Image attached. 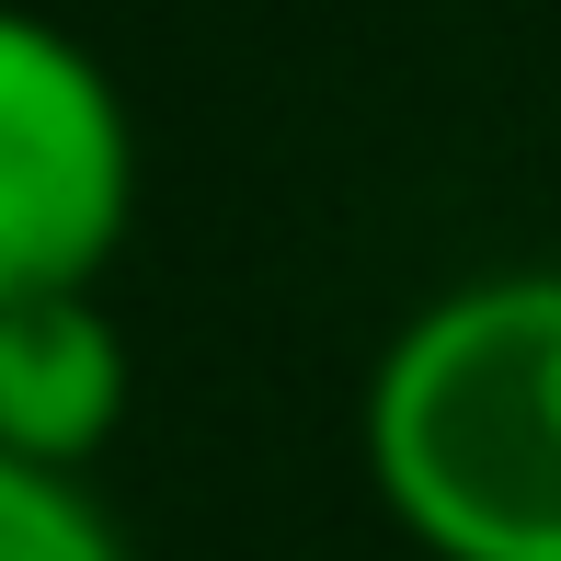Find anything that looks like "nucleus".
I'll return each instance as SVG.
<instances>
[{
    "mask_svg": "<svg viewBox=\"0 0 561 561\" xmlns=\"http://www.w3.org/2000/svg\"><path fill=\"white\" fill-rule=\"evenodd\" d=\"M0 561H126V527L92 504V481L0 458Z\"/></svg>",
    "mask_w": 561,
    "mask_h": 561,
    "instance_id": "20e7f679",
    "label": "nucleus"
},
{
    "mask_svg": "<svg viewBox=\"0 0 561 561\" xmlns=\"http://www.w3.org/2000/svg\"><path fill=\"white\" fill-rule=\"evenodd\" d=\"M367 493L424 561H561V264H481L390 321Z\"/></svg>",
    "mask_w": 561,
    "mask_h": 561,
    "instance_id": "f257e3e1",
    "label": "nucleus"
},
{
    "mask_svg": "<svg viewBox=\"0 0 561 561\" xmlns=\"http://www.w3.org/2000/svg\"><path fill=\"white\" fill-rule=\"evenodd\" d=\"M126 333L104 310V287H58V298H12L0 310V458L92 481V458L126 436Z\"/></svg>",
    "mask_w": 561,
    "mask_h": 561,
    "instance_id": "7ed1b4c3",
    "label": "nucleus"
},
{
    "mask_svg": "<svg viewBox=\"0 0 561 561\" xmlns=\"http://www.w3.org/2000/svg\"><path fill=\"white\" fill-rule=\"evenodd\" d=\"M138 229V115L58 12L0 0V310L104 287Z\"/></svg>",
    "mask_w": 561,
    "mask_h": 561,
    "instance_id": "f03ea898",
    "label": "nucleus"
}]
</instances>
